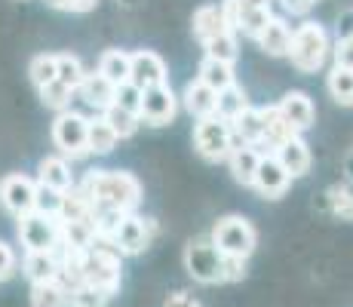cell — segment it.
I'll return each instance as SVG.
<instances>
[{"label": "cell", "mask_w": 353, "mask_h": 307, "mask_svg": "<svg viewBox=\"0 0 353 307\" xmlns=\"http://www.w3.org/2000/svg\"><path fill=\"white\" fill-rule=\"evenodd\" d=\"M34 200H37V181L31 175L12 172L0 179V206L10 215H25L34 209Z\"/></svg>", "instance_id": "obj_11"}, {"label": "cell", "mask_w": 353, "mask_h": 307, "mask_svg": "<svg viewBox=\"0 0 353 307\" xmlns=\"http://www.w3.org/2000/svg\"><path fill=\"white\" fill-rule=\"evenodd\" d=\"M203 50H206V56H209V59L230 61V65H234L236 56H240V43H236V31H221L219 37L206 40V43H203Z\"/></svg>", "instance_id": "obj_31"}, {"label": "cell", "mask_w": 353, "mask_h": 307, "mask_svg": "<svg viewBox=\"0 0 353 307\" xmlns=\"http://www.w3.org/2000/svg\"><path fill=\"white\" fill-rule=\"evenodd\" d=\"M221 261H225V255L212 243V237H196L185 246V270L203 286L225 283L221 279Z\"/></svg>", "instance_id": "obj_7"}, {"label": "cell", "mask_w": 353, "mask_h": 307, "mask_svg": "<svg viewBox=\"0 0 353 307\" xmlns=\"http://www.w3.org/2000/svg\"><path fill=\"white\" fill-rule=\"evenodd\" d=\"M114 105L123 108V111L139 114V108H141V90L132 83V80H126V83H120L117 90H114Z\"/></svg>", "instance_id": "obj_37"}, {"label": "cell", "mask_w": 353, "mask_h": 307, "mask_svg": "<svg viewBox=\"0 0 353 307\" xmlns=\"http://www.w3.org/2000/svg\"><path fill=\"white\" fill-rule=\"evenodd\" d=\"M243 277H246V258L225 255V261H221V279L225 283H240Z\"/></svg>", "instance_id": "obj_41"}, {"label": "cell", "mask_w": 353, "mask_h": 307, "mask_svg": "<svg viewBox=\"0 0 353 307\" xmlns=\"http://www.w3.org/2000/svg\"><path fill=\"white\" fill-rule=\"evenodd\" d=\"M212 243L219 246L221 255H236V258H249L258 246V230L249 218L243 215H225L215 221L212 228Z\"/></svg>", "instance_id": "obj_4"}, {"label": "cell", "mask_w": 353, "mask_h": 307, "mask_svg": "<svg viewBox=\"0 0 353 307\" xmlns=\"http://www.w3.org/2000/svg\"><path fill=\"white\" fill-rule=\"evenodd\" d=\"M56 74H59V65H56V56H52V52H40V56L31 59L28 77H31V83L37 86V90L40 86H46V83H52Z\"/></svg>", "instance_id": "obj_34"}, {"label": "cell", "mask_w": 353, "mask_h": 307, "mask_svg": "<svg viewBox=\"0 0 353 307\" xmlns=\"http://www.w3.org/2000/svg\"><path fill=\"white\" fill-rule=\"evenodd\" d=\"M108 295H101L99 289H92V286H77V289H71V307H105Z\"/></svg>", "instance_id": "obj_39"}, {"label": "cell", "mask_w": 353, "mask_h": 307, "mask_svg": "<svg viewBox=\"0 0 353 307\" xmlns=\"http://www.w3.org/2000/svg\"><path fill=\"white\" fill-rule=\"evenodd\" d=\"M191 25H194V37L200 40V43H206V40L219 37L221 31H230L228 22H225V12H221L219 3H203V6H196Z\"/></svg>", "instance_id": "obj_22"}, {"label": "cell", "mask_w": 353, "mask_h": 307, "mask_svg": "<svg viewBox=\"0 0 353 307\" xmlns=\"http://www.w3.org/2000/svg\"><path fill=\"white\" fill-rule=\"evenodd\" d=\"M329 203H332V212L353 218V194L347 188H332L329 190Z\"/></svg>", "instance_id": "obj_40"}, {"label": "cell", "mask_w": 353, "mask_h": 307, "mask_svg": "<svg viewBox=\"0 0 353 307\" xmlns=\"http://www.w3.org/2000/svg\"><path fill=\"white\" fill-rule=\"evenodd\" d=\"M40 101H43L46 108H52V111H68L71 108V99H74V90L71 86H65L62 80H52V83L40 86Z\"/></svg>", "instance_id": "obj_35"}, {"label": "cell", "mask_w": 353, "mask_h": 307, "mask_svg": "<svg viewBox=\"0 0 353 307\" xmlns=\"http://www.w3.org/2000/svg\"><path fill=\"white\" fill-rule=\"evenodd\" d=\"M276 108H280V114L286 117V123H289L292 129H295L298 135L307 132V129L314 126V120H316V108H314V101H310V95H307V92H301V90L286 92L280 101H276Z\"/></svg>", "instance_id": "obj_14"}, {"label": "cell", "mask_w": 353, "mask_h": 307, "mask_svg": "<svg viewBox=\"0 0 353 307\" xmlns=\"http://www.w3.org/2000/svg\"><path fill=\"white\" fill-rule=\"evenodd\" d=\"M117 132L111 129V123L105 117H92L90 120V129H86V148L90 154H111L117 148Z\"/></svg>", "instance_id": "obj_27"}, {"label": "cell", "mask_w": 353, "mask_h": 307, "mask_svg": "<svg viewBox=\"0 0 353 307\" xmlns=\"http://www.w3.org/2000/svg\"><path fill=\"white\" fill-rule=\"evenodd\" d=\"M101 117H105L108 123H111V129H114V132H117V139H132V135L139 132V126H141L139 114L123 111V108H117V105L105 108V111H101Z\"/></svg>", "instance_id": "obj_33"}, {"label": "cell", "mask_w": 353, "mask_h": 307, "mask_svg": "<svg viewBox=\"0 0 353 307\" xmlns=\"http://www.w3.org/2000/svg\"><path fill=\"white\" fill-rule=\"evenodd\" d=\"M154 234H157V228H154V218H141L135 212H129L123 221L117 224V230L111 234L114 246H117L123 255H141V252L151 246Z\"/></svg>", "instance_id": "obj_10"}, {"label": "cell", "mask_w": 353, "mask_h": 307, "mask_svg": "<svg viewBox=\"0 0 353 307\" xmlns=\"http://www.w3.org/2000/svg\"><path fill=\"white\" fill-rule=\"evenodd\" d=\"M295 135L298 132L286 123V117L280 114V108H276V105L261 108V145H258V151H261V154H268V151L274 154L283 141L295 139Z\"/></svg>", "instance_id": "obj_15"}, {"label": "cell", "mask_w": 353, "mask_h": 307, "mask_svg": "<svg viewBox=\"0 0 353 307\" xmlns=\"http://www.w3.org/2000/svg\"><path fill=\"white\" fill-rule=\"evenodd\" d=\"M325 90L329 95L344 108H353V71L350 68H332L329 77H325Z\"/></svg>", "instance_id": "obj_29"}, {"label": "cell", "mask_w": 353, "mask_h": 307, "mask_svg": "<svg viewBox=\"0 0 353 307\" xmlns=\"http://www.w3.org/2000/svg\"><path fill=\"white\" fill-rule=\"evenodd\" d=\"M31 307H71V292L59 279L31 286Z\"/></svg>", "instance_id": "obj_26"}, {"label": "cell", "mask_w": 353, "mask_h": 307, "mask_svg": "<svg viewBox=\"0 0 353 307\" xmlns=\"http://www.w3.org/2000/svg\"><path fill=\"white\" fill-rule=\"evenodd\" d=\"M258 50L268 52V56L274 59H283L289 52V43H292V28L286 25V19L280 16H270V22L264 25V31L255 37Z\"/></svg>", "instance_id": "obj_19"}, {"label": "cell", "mask_w": 353, "mask_h": 307, "mask_svg": "<svg viewBox=\"0 0 353 307\" xmlns=\"http://www.w3.org/2000/svg\"><path fill=\"white\" fill-rule=\"evenodd\" d=\"M99 74H105L114 86L126 83L129 80V52L126 50H105L99 59Z\"/></svg>", "instance_id": "obj_28"}, {"label": "cell", "mask_w": 353, "mask_h": 307, "mask_svg": "<svg viewBox=\"0 0 353 307\" xmlns=\"http://www.w3.org/2000/svg\"><path fill=\"white\" fill-rule=\"evenodd\" d=\"M83 283L111 298L123 283V252L111 237L96 234L92 246L83 252Z\"/></svg>", "instance_id": "obj_2"}, {"label": "cell", "mask_w": 353, "mask_h": 307, "mask_svg": "<svg viewBox=\"0 0 353 307\" xmlns=\"http://www.w3.org/2000/svg\"><path fill=\"white\" fill-rule=\"evenodd\" d=\"M230 123V132H234V145H261V108L249 105L246 111H240Z\"/></svg>", "instance_id": "obj_23"}, {"label": "cell", "mask_w": 353, "mask_h": 307, "mask_svg": "<svg viewBox=\"0 0 353 307\" xmlns=\"http://www.w3.org/2000/svg\"><path fill=\"white\" fill-rule=\"evenodd\" d=\"M43 3L62 12H92L99 0H43Z\"/></svg>", "instance_id": "obj_44"}, {"label": "cell", "mask_w": 353, "mask_h": 307, "mask_svg": "<svg viewBox=\"0 0 353 307\" xmlns=\"http://www.w3.org/2000/svg\"><path fill=\"white\" fill-rule=\"evenodd\" d=\"M181 101H185V108H188L191 117L203 120V117H212L215 114V108H219V92H215L212 86L200 83V80H191V83L185 86Z\"/></svg>", "instance_id": "obj_21"}, {"label": "cell", "mask_w": 353, "mask_h": 307, "mask_svg": "<svg viewBox=\"0 0 353 307\" xmlns=\"http://www.w3.org/2000/svg\"><path fill=\"white\" fill-rule=\"evenodd\" d=\"M16 270H19L16 252H12L10 243L0 240V283H3V279H12V277H16Z\"/></svg>", "instance_id": "obj_43"}, {"label": "cell", "mask_w": 353, "mask_h": 307, "mask_svg": "<svg viewBox=\"0 0 353 307\" xmlns=\"http://www.w3.org/2000/svg\"><path fill=\"white\" fill-rule=\"evenodd\" d=\"M37 184H46V188L59 190V194L71 190L74 188L71 163H68L62 154L59 157H43V160L37 163Z\"/></svg>", "instance_id": "obj_18"}, {"label": "cell", "mask_w": 353, "mask_h": 307, "mask_svg": "<svg viewBox=\"0 0 353 307\" xmlns=\"http://www.w3.org/2000/svg\"><path fill=\"white\" fill-rule=\"evenodd\" d=\"M194 148L203 160L209 163H219V160H228L230 148H234V132H230V123L219 114L212 117H203L196 120L194 126Z\"/></svg>", "instance_id": "obj_6"}, {"label": "cell", "mask_w": 353, "mask_h": 307, "mask_svg": "<svg viewBox=\"0 0 353 307\" xmlns=\"http://www.w3.org/2000/svg\"><path fill=\"white\" fill-rule=\"evenodd\" d=\"M86 197H90L92 209H111V212H135L141 203V184L132 172H120V169H92L86 172L80 184Z\"/></svg>", "instance_id": "obj_1"}, {"label": "cell", "mask_w": 353, "mask_h": 307, "mask_svg": "<svg viewBox=\"0 0 353 307\" xmlns=\"http://www.w3.org/2000/svg\"><path fill=\"white\" fill-rule=\"evenodd\" d=\"M283 6H286V12H292V16H307L314 10V0H283Z\"/></svg>", "instance_id": "obj_45"}, {"label": "cell", "mask_w": 353, "mask_h": 307, "mask_svg": "<svg viewBox=\"0 0 353 307\" xmlns=\"http://www.w3.org/2000/svg\"><path fill=\"white\" fill-rule=\"evenodd\" d=\"M86 129H90V117L77 111H59V117L52 120V145L59 148V154L65 160H80L90 154L86 148Z\"/></svg>", "instance_id": "obj_8"}, {"label": "cell", "mask_w": 353, "mask_h": 307, "mask_svg": "<svg viewBox=\"0 0 353 307\" xmlns=\"http://www.w3.org/2000/svg\"><path fill=\"white\" fill-rule=\"evenodd\" d=\"M56 65H59L56 80H62L65 86H71V90L77 92L80 80H83V74H86L83 61H80L77 56H71V52H62V56H56Z\"/></svg>", "instance_id": "obj_36"}, {"label": "cell", "mask_w": 353, "mask_h": 307, "mask_svg": "<svg viewBox=\"0 0 353 307\" xmlns=\"http://www.w3.org/2000/svg\"><path fill=\"white\" fill-rule=\"evenodd\" d=\"M59 206H62V194L46 184H37V200H34V209L43 215H59Z\"/></svg>", "instance_id": "obj_38"}, {"label": "cell", "mask_w": 353, "mask_h": 307, "mask_svg": "<svg viewBox=\"0 0 353 307\" xmlns=\"http://www.w3.org/2000/svg\"><path fill=\"white\" fill-rule=\"evenodd\" d=\"M196 80L206 86H212L215 92L228 90L230 83H236V74H234V65L230 61H219V59H203L200 61V71H196Z\"/></svg>", "instance_id": "obj_25"}, {"label": "cell", "mask_w": 353, "mask_h": 307, "mask_svg": "<svg viewBox=\"0 0 353 307\" xmlns=\"http://www.w3.org/2000/svg\"><path fill=\"white\" fill-rule=\"evenodd\" d=\"M314 3H316V0H314Z\"/></svg>", "instance_id": "obj_48"}, {"label": "cell", "mask_w": 353, "mask_h": 307, "mask_svg": "<svg viewBox=\"0 0 353 307\" xmlns=\"http://www.w3.org/2000/svg\"><path fill=\"white\" fill-rule=\"evenodd\" d=\"M179 114V95L172 92L169 83L160 86H148L141 90V108H139V120L148 126H169Z\"/></svg>", "instance_id": "obj_9"}, {"label": "cell", "mask_w": 353, "mask_h": 307, "mask_svg": "<svg viewBox=\"0 0 353 307\" xmlns=\"http://www.w3.org/2000/svg\"><path fill=\"white\" fill-rule=\"evenodd\" d=\"M22 274L34 283H46V279H59V255L52 252H25Z\"/></svg>", "instance_id": "obj_24"}, {"label": "cell", "mask_w": 353, "mask_h": 307, "mask_svg": "<svg viewBox=\"0 0 353 307\" xmlns=\"http://www.w3.org/2000/svg\"><path fill=\"white\" fill-rule=\"evenodd\" d=\"M332 56H335L338 68H350V71H353V34H341V37H338Z\"/></svg>", "instance_id": "obj_42"}, {"label": "cell", "mask_w": 353, "mask_h": 307, "mask_svg": "<svg viewBox=\"0 0 353 307\" xmlns=\"http://www.w3.org/2000/svg\"><path fill=\"white\" fill-rule=\"evenodd\" d=\"M114 90H117V86H114L111 80L105 77V74L86 71L74 95H80V99H83L90 108H96V111H105V108L114 105Z\"/></svg>", "instance_id": "obj_16"}, {"label": "cell", "mask_w": 353, "mask_h": 307, "mask_svg": "<svg viewBox=\"0 0 353 307\" xmlns=\"http://www.w3.org/2000/svg\"><path fill=\"white\" fill-rule=\"evenodd\" d=\"M166 307H200V304H196L191 295H185V292H175V295H169Z\"/></svg>", "instance_id": "obj_46"}, {"label": "cell", "mask_w": 353, "mask_h": 307, "mask_svg": "<svg viewBox=\"0 0 353 307\" xmlns=\"http://www.w3.org/2000/svg\"><path fill=\"white\" fill-rule=\"evenodd\" d=\"M270 6H249V10H240V19H236V34H246V37H258L264 31V25L270 22Z\"/></svg>", "instance_id": "obj_30"}, {"label": "cell", "mask_w": 353, "mask_h": 307, "mask_svg": "<svg viewBox=\"0 0 353 307\" xmlns=\"http://www.w3.org/2000/svg\"><path fill=\"white\" fill-rule=\"evenodd\" d=\"M240 10H249V6H270V0H236Z\"/></svg>", "instance_id": "obj_47"}, {"label": "cell", "mask_w": 353, "mask_h": 307, "mask_svg": "<svg viewBox=\"0 0 353 307\" xmlns=\"http://www.w3.org/2000/svg\"><path fill=\"white\" fill-rule=\"evenodd\" d=\"M258 160H261V151L255 145H234L228 154V166L234 181H240L243 188H252L255 172H258Z\"/></svg>", "instance_id": "obj_20"}, {"label": "cell", "mask_w": 353, "mask_h": 307, "mask_svg": "<svg viewBox=\"0 0 353 307\" xmlns=\"http://www.w3.org/2000/svg\"><path fill=\"white\" fill-rule=\"evenodd\" d=\"M274 154H276V160L283 163V169H286L292 179H301V175L310 172V163H314V157H310V148H307V141H304L301 135L283 141V145L276 148Z\"/></svg>", "instance_id": "obj_17"}, {"label": "cell", "mask_w": 353, "mask_h": 307, "mask_svg": "<svg viewBox=\"0 0 353 307\" xmlns=\"http://www.w3.org/2000/svg\"><path fill=\"white\" fill-rule=\"evenodd\" d=\"M249 108V95L243 86H236V83H230L228 90H221L219 92V108H215V114L219 117H225V120H234L240 111H246Z\"/></svg>", "instance_id": "obj_32"}, {"label": "cell", "mask_w": 353, "mask_h": 307, "mask_svg": "<svg viewBox=\"0 0 353 307\" xmlns=\"http://www.w3.org/2000/svg\"><path fill=\"white\" fill-rule=\"evenodd\" d=\"M16 234L22 240L25 252H52L62 243V230H59V215H43L37 209L16 218Z\"/></svg>", "instance_id": "obj_5"}, {"label": "cell", "mask_w": 353, "mask_h": 307, "mask_svg": "<svg viewBox=\"0 0 353 307\" xmlns=\"http://www.w3.org/2000/svg\"><path fill=\"white\" fill-rule=\"evenodd\" d=\"M289 184H292V175L283 169V163L276 160V154H270V151L261 154L255 181H252V188L258 194H261L264 200H280V197L289 190Z\"/></svg>", "instance_id": "obj_12"}, {"label": "cell", "mask_w": 353, "mask_h": 307, "mask_svg": "<svg viewBox=\"0 0 353 307\" xmlns=\"http://www.w3.org/2000/svg\"><path fill=\"white\" fill-rule=\"evenodd\" d=\"M166 77H169L166 61H163L154 50L129 52V80H132L139 90H148V86L166 83Z\"/></svg>", "instance_id": "obj_13"}, {"label": "cell", "mask_w": 353, "mask_h": 307, "mask_svg": "<svg viewBox=\"0 0 353 307\" xmlns=\"http://www.w3.org/2000/svg\"><path fill=\"white\" fill-rule=\"evenodd\" d=\"M286 56L301 74H316L325 65V59L332 56L329 34L316 22H301L292 31V43H289Z\"/></svg>", "instance_id": "obj_3"}]
</instances>
